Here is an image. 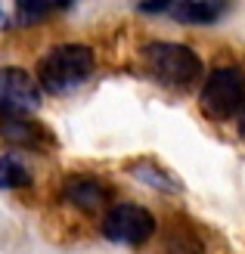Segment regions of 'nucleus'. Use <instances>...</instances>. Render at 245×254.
<instances>
[{
	"instance_id": "1",
	"label": "nucleus",
	"mask_w": 245,
	"mask_h": 254,
	"mask_svg": "<svg viewBox=\"0 0 245 254\" xmlns=\"http://www.w3.org/2000/svg\"><path fill=\"white\" fill-rule=\"evenodd\" d=\"M93 71V50L84 44H62L37 62V81L50 96H66L90 78Z\"/></svg>"
},
{
	"instance_id": "2",
	"label": "nucleus",
	"mask_w": 245,
	"mask_h": 254,
	"mask_svg": "<svg viewBox=\"0 0 245 254\" xmlns=\"http://www.w3.org/2000/svg\"><path fill=\"white\" fill-rule=\"evenodd\" d=\"M143 65L156 81L167 87H189L199 81L202 74V59L183 44H171V41H152L140 50Z\"/></svg>"
},
{
	"instance_id": "3",
	"label": "nucleus",
	"mask_w": 245,
	"mask_h": 254,
	"mask_svg": "<svg viewBox=\"0 0 245 254\" xmlns=\"http://www.w3.org/2000/svg\"><path fill=\"white\" fill-rule=\"evenodd\" d=\"M199 103L211 118L236 115L242 109V103H245V74H242V68H236V65L214 68L202 84Z\"/></svg>"
},
{
	"instance_id": "4",
	"label": "nucleus",
	"mask_w": 245,
	"mask_h": 254,
	"mask_svg": "<svg viewBox=\"0 0 245 254\" xmlns=\"http://www.w3.org/2000/svg\"><path fill=\"white\" fill-rule=\"evenodd\" d=\"M152 233H156V217L143 205H131V201H118L102 214V236L118 245H146Z\"/></svg>"
},
{
	"instance_id": "5",
	"label": "nucleus",
	"mask_w": 245,
	"mask_h": 254,
	"mask_svg": "<svg viewBox=\"0 0 245 254\" xmlns=\"http://www.w3.org/2000/svg\"><path fill=\"white\" fill-rule=\"evenodd\" d=\"M41 109V84L25 68H0V118H28Z\"/></svg>"
},
{
	"instance_id": "6",
	"label": "nucleus",
	"mask_w": 245,
	"mask_h": 254,
	"mask_svg": "<svg viewBox=\"0 0 245 254\" xmlns=\"http://www.w3.org/2000/svg\"><path fill=\"white\" fill-rule=\"evenodd\" d=\"M59 198L66 201V205L78 208V211H99L109 205L112 198V189L106 183H99L96 177H87V174H72L66 183H62V192Z\"/></svg>"
},
{
	"instance_id": "7",
	"label": "nucleus",
	"mask_w": 245,
	"mask_h": 254,
	"mask_svg": "<svg viewBox=\"0 0 245 254\" xmlns=\"http://www.w3.org/2000/svg\"><path fill=\"white\" fill-rule=\"evenodd\" d=\"M0 136L12 146H25V149H41L47 143H53L44 127L28 118H0Z\"/></svg>"
},
{
	"instance_id": "8",
	"label": "nucleus",
	"mask_w": 245,
	"mask_h": 254,
	"mask_svg": "<svg viewBox=\"0 0 245 254\" xmlns=\"http://www.w3.org/2000/svg\"><path fill=\"white\" fill-rule=\"evenodd\" d=\"M167 12L183 25H211L221 19L224 6L214 3V0H174V6Z\"/></svg>"
},
{
	"instance_id": "9",
	"label": "nucleus",
	"mask_w": 245,
	"mask_h": 254,
	"mask_svg": "<svg viewBox=\"0 0 245 254\" xmlns=\"http://www.w3.org/2000/svg\"><path fill=\"white\" fill-rule=\"evenodd\" d=\"M28 183H31V174L19 161V155H0V189H19Z\"/></svg>"
},
{
	"instance_id": "10",
	"label": "nucleus",
	"mask_w": 245,
	"mask_h": 254,
	"mask_svg": "<svg viewBox=\"0 0 245 254\" xmlns=\"http://www.w3.org/2000/svg\"><path fill=\"white\" fill-rule=\"evenodd\" d=\"M131 174L137 177L140 183H146V186H156V189H162V192H174V189H177L174 177H167L164 171H159L152 161H134V164H131Z\"/></svg>"
},
{
	"instance_id": "11",
	"label": "nucleus",
	"mask_w": 245,
	"mask_h": 254,
	"mask_svg": "<svg viewBox=\"0 0 245 254\" xmlns=\"http://www.w3.org/2000/svg\"><path fill=\"white\" fill-rule=\"evenodd\" d=\"M167 254H202V242L189 230L174 226V230L167 233Z\"/></svg>"
},
{
	"instance_id": "12",
	"label": "nucleus",
	"mask_w": 245,
	"mask_h": 254,
	"mask_svg": "<svg viewBox=\"0 0 245 254\" xmlns=\"http://www.w3.org/2000/svg\"><path fill=\"white\" fill-rule=\"evenodd\" d=\"M53 3L56 0H16V16L22 25H34L53 9Z\"/></svg>"
},
{
	"instance_id": "13",
	"label": "nucleus",
	"mask_w": 245,
	"mask_h": 254,
	"mask_svg": "<svg viewBox=\"0 0 245 254\" xmlns=\"http://www.w3.org/2000/svg\"><path fill=\"white\" fill-rule=\"evenodd\" d=\"M171 6H174V0H143V3H140V12H164Z\"/></svg>"
},
{
	"instance_id": "14",
	"label": "nucleus",
	"mask_w": 245,
	"mask_h": 254,
	"mask_svg": "<svg viewBox=\"0 0 245 254\" xmlns=\"http://www.w3.org/2000/svg\"><path fill=\"white\" fill-rule=\"evenodd\" d=\"M56 6H72V0H56Z\"/></svg>"
},
{
	"instance_id": "15",
	"label": "nucleus",
	"mask_w": 245,
	"mask_h": 254,
	"mask_svg": "<svg viewBox=\"0 0 245 254\" xmlns=\"http://www.w3.org/2000/svg\"><path fill=\"white\" fill-rule=\"evenodd\" d=\"M242 133H245V115H242Z\"/></svg>"
}]
</instances>
